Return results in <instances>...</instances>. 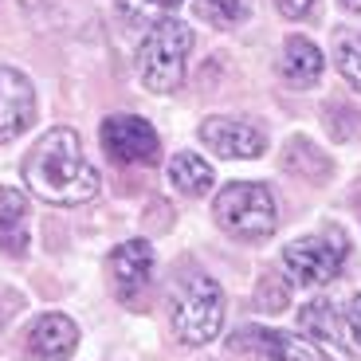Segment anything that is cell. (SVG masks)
<instances>
[{
  "instance_id": "5bb4252c",
  "label": "cell",
  "mask_w": 361,
  "mask_h": 361,
  "mask_svg": "<svg viewBox=\"0 0 361 361\" xmlns=\"http://www.w3.org/2000/svg\"><path fill=\"white\" fill-rule=\"evenodd\" d=\"M169 180H173V189H180L185 197H204L208 189H212V165L204 161V157H197V154H177L169 161Z\"/></svg>"
},
{
  "instance_id": "7402d4cb",
  "label": "cell",
  "mask_w": 361,
  "mask_h": 361,
  "mask_svg": "<svg viewBox=\"0 0 361 361\" xmlns=\"http://www.w3.org/2000/svg\"><path fill=\"white\" fill-rule=\"evenodd\" d=\"M345 326H350L353 342L361 345V295H353V298H350V307H345Z\"/></svg>"
},
{
  "instance_id": "9a60e30c",
  "label": "cell",
  "mask_w": 361,
  "mask_h": 361,
  "mask_svg": "<svg viewBox=\"0 0 361 361\" xmlns=\"http://www.w3.org/2000/svg\"><path fill=\"white\" fill-rule=\"evenodd\" d=\"M283 165L290 173H302V177H326L330 173V161L322 157V149L307 137H290L287 149H283Z\"/></svg>"
},
{
  "instance_id": "9c48e42d",
  "label": "cell",
  "mask_w": 361,
  "mask_h": 361,
  "mask_svg": "<svg viewBox=\"0 0 361 361\" xmlns=\"http://www.w3.org/2000/svg\"><path fill=\"white\" fill-rule=\"evenodd\" d=\"M110 279H114V295L122 302H134L149 279H154V247L145 240H126L110 252Z\"/></svg>"
},
{
  "instance_id": "52a82bcc",
  "label": "cell",
  "mask_w": 361,
  "mask_h": 361,
  "mask_svg": "<svg viewBox=\"0 0 361 361\" xmlns=\"http://www.w3.org/2000/svg\"><path fill=\"white\" fill-rule=\"evenodd\" d=\"M200 142L212 149L216 157L228 161H252L263 154V134L252 122H240V118H204L200 122Z\"/></svg>"
},
{
  "instance_id": "603a6c76",
  "label": "cell",
  "mask_w": 361,
  "mask_h": 361,
  "mask_svg": "<svg viewBox=\"0 0 361 361\" xmlns=\"http://www.w3.org/2000/svg\"><path fill=\"white\" fill-rule=\"evenodd\" d=\"M342 4H345L350 12H361V0H342Z\"/></svg>"
},
{
  "instance_id": "7a4b0ae2",
  "label": "cell",
  "mask_w": 361,
  "mask_h": 361,
  "mask_svg": "<svg viewBox=\"0 0 361 361\" xmlns=\"http://www.w3.org/2000/svg\"><path fill=\"white\" fill-rule=\"evenodd\" d=\"M216 224L235 240H267L279 224V208L267 185L259 180H232L212 200Z\"/></svg>"
},
{
  "instance_id": "8fae6325",
  "label": "cell",
  "mask_w": 361,
  "mask_h": 361,
  "mask_svg": "<svg viewBox=\"0 0 361 361\" xmlns=\"http://www.w3.org/2000/svg\"><path fill=\"white\" fill-rule=\"evenodd\" d=\"M0 252H27V197L20 189H8V185L0 189Z\"/></svg>"
},
{
  "instance_id": "2e32d148",
  "label": "cell",
  "mask_w": 361,
  "mask_h": 361,
  "mask_svg": "<svg viewBox=\"0 0 361 361\" xmlns=\"http://www.w3.org/2000/svg\"><path fill=\"white\" fill-rule=\"evenodd\" d=\"M192 4H197V16L212 27H235L252 16V0H192Z\"/></svg>"
},
{
  "instance_id": "44dd1931",
  "label": "cell",
  "mask_w": 361,
  "mask_h": 361,
  "mask_svg": "<svg viewBox=\"0 0 361 361\" xmlns=\"http://www.w3.org/2000/svg\"><path fill=\"white\" fill-rule=\"evenodd\" d=\"M279 4V12L287 20H307V16H314V8H318V0H275Z\"/></svg>"
},
{
  "instance_id": "ac0fdd59",
  "label": "cell",
  "mask_w": 361,
  "mask_h": 361,
  "mask_svg": "<svg viewBox=\"0 0 361 361\" xmlns=\"http://www.w3.org/2000/svg\"><path fill=\"white\" fill-rule=\"evenodd\" d=\"M118 8L137 24H165L180 8V0H118Z\"/></svg>"
},
{
  "instance_id": "d4e9b609",
  "label": "cell",
  "mask_w": 361,
  "mask_h": 361,
  "mask_svg": "<svg viewBox=\"0 0 361 361\" xmlns=\"http://www.w3.org/2000/svg\"><path fill=\"white\" fill-rule=\"evenodd\" d=\"M357 212H361V197H357Z\"/></svg>"
},
{
  "instance_id": "7c38bea8",
  "label": "cell",
  "mask_w": 361,
  "mask_h": 361,
  "mask_svg": "<svg viewBox=\"0 0 361 361\" xmlns=\"http://www.w3.org/2000/svg\"><path fill=\"white\" fill-rule=\"evenodd\" d=\"M322 67H326L322 51H318L307 36H290L287 39L283 59H279V71H283V79H287L290 87H314V82L322 79Z\"/></svg>"
},
{
  "instance_id": "ba28073f",
  "label": "cell",
  "mask_w": 361,
  "mask_h": 361,
  "mask_svg": "<svg viewBox=\"0 0 361 361\" xmlns=\"http://www.w3.org/2000/svg\"><path fill=\"white\" fill-rule=\"evenodd\" d=\"M36 118V90L16 67H0V145L20 137Z\"/></svg>"
},
{
  "instance_id": "30bf717a",
  "label": "cell",
  "mask_w": 361,
  "mask_h": 361,
  "mask_svg": "<svg viewBox=\"0 0 361 361\" xmlns=\"http://www.w3.org/2000/svg\"><path fill=\"white\" fill-rule=\"evenodd\" d=\"M79 345V326L67 314H39L27 330V350L39 361H67Z\"/></svg>"
},
{
  "instance_id": "5b68a950",
  "label": "cell",
  "mask_w": 361,
  "mask_h": 361,
  "mask_svg": "<svg viewBox=\"0 0 361 361\" xmlns=\"http://www.w3.org/2000/svg\"><path fill=\"white\" fill-rule=\"evenodd\" d=\"M290 279L298 283H330L342 275L345 267V240L342 232H326V235H307V240H295L283 252Z\"/></svg>"
},
{
  "instance_id": "cb8c5ba5",
  "label": "cell",
  "mask_w": 361,
  "mask_h": 361,
  "mask_svg": "<svg viewBox=\"0 0 361 361\" xmlns=\"http://www.w3.org/2000/svg\"><path fill=\"white\" fill-rule=\"evenodd\" d=\"M0 330H4V314H0Z\"/></svg>"
},
{
  "instance_id": "3957f363",
  "label": "cell",
  "mask_w": 361,
  "mask_h": 361,
  "mask_svg": "<svg viewBox=\"0 0 361 361\" xmlns=\"http://www.w3.org/2000/svg\"><path fill=\"white\" fill-rule=\"evenodd\" d=\"M192 51V32L180 20H165V24H154L149 36L137 47V75L154 94H169V90L180 87L185 79V63H189Z\"/></svg>"
},
{
  "instance_id": "8992f818",
  "label": "cell",
  "mask_w": 361,
  "mask_h": 361,
  "mask_svg": "<svg viewBox=\"0 0 361 361\" xmlns=\"http://www.w3.org/2000/svg\"><path fill=\"white\" fill-rule=\"evenodd\" d=\"M102 149L122 165H157L161 157V137L157 130L137 114H110L102 122Z\"/></svg>"
},
{
  "instance_id": "e0dca14e",
  "label": "cell",
  "mask_w": 361,
  "mask_h": 361,
  "mask_svg": "<svg viewBox=\"0 0 361 361\" xmlns=\"http://www.w3.org/2000/svg\"><path fill=\"white\" fill-rule=\"evenodd\" d=\"M298 318H302V330L314 334V338H322V342H338V334H342V326H338V318H334V307H330L326 298L307 302Z\"/></svg>"
},
{
  "instance_id": "d6986e66",
  "label": "cell",
  "mask_w": 361,
  "mask_h": 361,
  "mask_svg": "<svg viewBox=\"0 0 361 361\" xmlns=\"http://www.w3.org/2000/svg\"><path fill=\"white\" fill-rule=\"evenodd\" d=\"M334 59H338V71L345 75V82H350L353 90H361V36H345L342 44H338Z\"/></svg>"
},
{
  "instance_id": "ffe728a7",
  "label": "cell",
  "mask_w": 361,
  "mask_h": 361,
  "mask_svg": "<svg viewBox=\"0 0 361 361\" xmlns=\"http://www.w3.org/2000/svg\"><path fill=\"white\" fill-rule=\"evenodd\" d=\"M287 298H290V290H287V283L283 279H275V275H263L259 279V290H255V302H259L263 310H283L287 307Z\"/></svg>"
},
{
  "instance_id": "6da1fadb",
  "label": "cell",
  "mask_w": 361,
  "mask_h": 361,
  "mask_svg": "<svg viewBox=\"0 0 361 361\" xmlns=\"http://www.w3.org/2000/svg\"><path fill=\"white\" fill-rule=\"evenodd\" d=\"M24 185L47 204L71 208L99 192V169L82 157L79 134L71 126H55L24 157Z\"/></svg>"
},
{
  "instance_id": "277c9868",
  "label": "cell",
  "mask_w": 361,
  "mask_h": 361,
  "mask_svg": "<svg viewBox=\"0 0 361 361\" xmlns=\"http://www.w3.org/2000/svg\"><path fill=\"white\" fill-rule=\"evenodd\" d=\"M224 326V290L208 275H192L180 283L173 298V330L185 345H208Z\"/></svg>"
},
{
  "instance_id": "4fadbf2b",
  "label": "cell",
  "mask_w": 361,
  "mask_h": 361,
  "mask_svg": "<svg viewBox=\"0 0 361 361\" xmlns=\"http://www.w3.org/2000/svg\"><path fill=\"white\" fill-rule=\"evenodd\" d=\"M244 338L247 342H259L267 361H326V353L302 334H287V330H244Z\"/></svg>"
}]
</instances>
